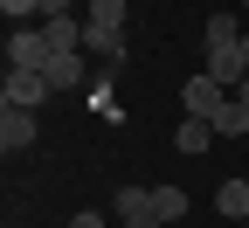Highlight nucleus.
<instances>
[{"label": "nucleus", "mask_w": 249, "mask_h": 228, "mask_svg": "<svg viewBox=\"0 0 249 228\" xmlns=\"http://www.w3.org/2000/svg\"><path fill=\"white\" fill-rule=\"evenodd\" d=\"M173 145H180L187 159H194V152H208V145H214V124H208V118H180V132H173Z\"/></svg>", "instance_id": "nucleus-10"}, {"label": "nucleus", "mask_w": 249, "mask_h": 228, "mask_svg": "<svg viewBox=\"0 0 249 228\" xmlns=\"http://www.w3.org/2000/svg\"><path fill=\"white\" fill-rule=\"evenodd\" d=\"M214 208H222L229 221H242V228H249V173H235V180L214 187Z\"/></svg>", "instance_id": "nucleus-8"}, {"label": "nucleus", "mask_w": 249, "mask_h": 228, "mask_svg": "<svg viewBox=\"0 0 249 228\" xmlns=\"http://www.w3.org/2000/svg\"><path fill=\"white\" fill-rule=\"evenodd\" d=\"M201 70L235 97V90H242V76H249V62H242V49H208V55H201Z\"/></svg>", "instance_id": "nucleus-7"}, {"label": "nucleus", "mask_w": 249, "mask_h": 228, "mask_svg": "<svg viewBox=\"0 0 249 228\" xmlns=\"http://www.w3.org/2000/svg\"><path fill=\"white\" fill-rule=\"evenodd\" d=\"M49 35H42V21H28V28H14L7 35V70H49Z\"/></svg>", "instance_id": "nucleus-2"}, {"label": "nucleus", "mask_w": 249, "mask_h": 228, "mask_svg": "<svg viewBox=\"0 0 249 228\" xmlns=\"http://www.w3.org/2000/svg\"><path fill=\"white\" fill-rule=\"evenodd\" d=\"M242 35H249V28H242L235 14H208V28H201L208 49H242Z\"/></svg>", "instance_id": "nucleus-9"}, {"label": "nucleus", "mask_w": 249, "mask_h": 228, "mask_svg": "<svg viewBox=\"0 0 249 228\" xmlns=\"http://www.w3.org/2000/svg\"><path fill=\"white\" fill-rule=\"evenodd\" d=\"M42 139V124H35V111H14V104H0V152H28V145H35Z\"/></svg>", "instance_id": "nucleus-4"}, {"label": "nucleus", "mask_w": 249, "mask_h": 228, "mask_svg": "<svg viewBox=\"0 0 249 228\" xmlns=\"http://www.w3.org/2000/svg\"><path fill=\"white\" fill-rule=\"evenodd\" d=\"M0 14H7L14 28H28V21H42V14H49V0H0Z\"/></svg>", "instance_id": "nucleus-14"}, {"label": "nucleus", "mask_w": 249, "mask_h": 228, "mask_svg": "<svg viewBox=\"0 0 249 228\" xmlns=\"http://www.w3.org/2000/svg\"><path fill=\"white\" fill-rule=\"evenodd\" d=\"M62 7H70V0H49V14H62Z\"/></svg>", "instance_id": "nucleus-18"}, {"label": "nucleus", "mask_w": 249, "mask_h": 228, "mask_svg": "<svg viewBox=\"0 0 249 228\" xmlns=\"http://www.w3.org/2000/svg\"><path fill=\"white\" fill-rule=\"evenodd\" d=\"M208 124H214V139H242V132H249V104H242V97H229Z\"/></svg>", "instance_id": "nucleus-11"}, {"label": "nucleus", "mask_w": 249, "mask_h": 228, "mask_svg": "<svg viewBox=\"0 0 249 228\" xmlns=\"http://www.w3.org/2000/svg\"><path fill=\"white\" fill-rule=\"evenodd\" d=\"M49 97H55V90H49L42 70H7V104H14V111H35V104H49Z\"/></svg>", "instance_id": "nucleus-6"}, {"label": "nucleus", "mask_w": 249, "mask_h": 228, "mask_svg": "<svg viewBox=\"0 0 249 228\" xmlns=\"http://www.w3.org/2000/svg\"><path fill=\"white\" fill-rule=\"evenodd\" d=\"M152 214H160V221H180L187 214V193L180 187H152Z\"/></svg>", "instance_id": "nucleus-13"}, {"label": "nucleus", "mask_w": 249, "mask_h": 228, "mask_svg": "<svg viewBox=\"0 0 249 228\" xmlns=\"http://www.w3.org/2000/svg\"><path fill=\"white\" fill-rule=\"evenodd\" d=\"M124 228H166V221H160V214L145 208V214H124Z\"/></svg>", "instance_id": "nucleus-16"}, {"label": "nucleus", "mask_w": 249, "mask_h": 228, "mask_svg": "<svg viewBox=\"0 0 249 228\" xmlns=\"http://www.w3.org/2000/svg\"><path fill=\"white\" fill-rule=\"evenodd\" d=\"M83 49L90 55H124V0H90L83 7Z\"/></svg>", "instance_id": "nucleus-1"}, {"label": "nucleus", "mask_w": 249, "mask_h": 228, "mask_svg": "<svg viewBox=\"0 0 249 228\" xmlns=\"http://www.w3.org/2000/svg\"><path fill=\"white\" fill-rule=\"evenodd\" d=\"M42 76H49L55 97H62V90H76V83H83V55H49V70H42Z\"/></svg>", "instance_id": "nucleus-12"}, {"label": "nucleus", "mask_w": 249, "mask_h": 228, "mask_svg": "<svg viewBox=\"0 0 249 228\" xmlns=\"http://www.w3.org/2000/svg\"><path fill=\"white\" fill-rule=\"evenodd\" d=\"M42 35H49V49L55 55H83V14H42Z\"/></svg>", "instance_id": "nucleus-5"}, {"label": "nucleus", "mask_w": 249, "mask_h": 228, "mask_svg": "<svg viewBox=\"0 0 249 228\" xmlns=\"http://www.w3.org/2000/svg\"><path fill=\"white\" fill-rule=\"evenodd\" d=\"M70 228H104V214H97V208H83V214H70Z\"/></svg>", "instance_id": "nucleus-17"}, {"label": "nucleus", "mask_w": 249, "mask_h": 228, "mask_svg": "<svg viewBox=\"0 0 249 228\" xmlns=\"http://www.w3.org/2000/svg\"><path fill=\"white\" fill-rule=\"evenodd\" d=\"M145 208H152L145 187H118V214H145Z\"/></svg>", "instance_id": "nucleus-15"}, {"label": "nucleus", "mask_w": 249, "mask_h": 228, "mask_svg": "<svg viewBox=\"0 0 249 228\" xmlns=\"http://www.w3.org/2000/svg\"><path fill=\"white\" fill-rule=\"evenodd\" d=\"M235 97H242V104H249V76H242V90H235Z\"/></svg>", "instance_id": "nucleus-19"}, {"label": "nucleus", "mask_w": 249, "mask_h": 228, "mask_svg": "<svg viewBox=\"0 0 249 228\" xmlns=\"http://www.w3.org/2000/svg\"><path fill=\"white\" fill-rule=\"evenodd\" d=\"M242 62H249V35H242Z\"/></svg>", "instance_id": "nucleus-20"}, {"label": "nucleus", "mask_w": 249, "mask_h": 228, "mask_svg": "<svg viewBox=\"0 0 249 228\" xmlns=\"http://www.w3.org/2000/svg\"><path fill=\"white\" fill-rule=\"evenodd\" d=\"M222 104H229V90H222V83H214L208 70H194V76H187V83H180V111H187V118H214V111H222Z\"/></svg>", "instance_id": "nucleus-3"}, {"label": "nucleus", "mask_w": 249, "mask_h": 228, "mask_svg": "<svg viewBox=\"0 0 249 228\" xmlns=\"http://www.w3.org/2000/svg\"><path fill=\"white\" fill-rule=\"evenodd\" d=\"M242 14H249V0H242Z\"/></svg>", "instance_id": "nucleus-21"}]
</instances>
